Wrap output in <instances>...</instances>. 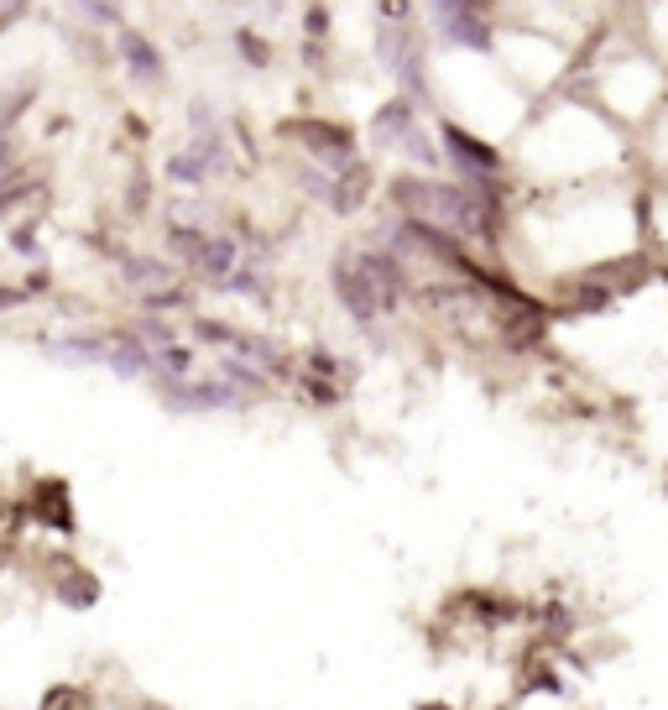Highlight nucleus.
Returning a JSON list of instances; mask_svg holds the SVG:
<instances>
[{"label": "nucleus", "instance_id": "nucleus-2", "mask_svg": "<svg viewBox=\"0 0 668 710\" xmlns=\"http://www.w3.org/2000/svg\"><path fill=\"white\" fill-rule=\"evenodd\" d=\"M334 288H340V299H345V309H351L361 324H372V319L387 314V303H382V293L372 288V278L361 272V262L355 257H345V262L334 267Z\"/></svg>", "mask_w": 668, "mask_h": 710}, {"label": "nucleus", "instance_id": "nucleus-4", "mask_svg": "<svg viewBox=\"0 0 668 710\" xmlns=\"http://www.w3.org/2000/svg\"><path fill=\"white\" fill-rule=\"evenodd\" d=\"M376 142H387V147H408L413 157H424V168H434V163H439V157L424 147V136H418V121H413V111L403 105V100L376 115Z\"/></svg>", "mask_w": 668, "mask_h": 710}, {"label": "nucleus", "instance_id": "nucleus-3", "mask_svg": "<svg viewBox=\"0 0 668 710\" xmlns=\"http://www.w3.org/2000/svg\"><path fill=\"white\" fill-rule=\"evenodd\" d=\"M445 147L455 152V157H460V173H465V178H470V188H476V194H486V188H491V178H497V173H501L497 152H491V147H481L476 136L455 132V126H449V132H445Z\"/></svg>", "mask_w": 668, "mask_h": 710}, {"label": "nucleus", "instance_id": "nucleus-5", "mask_svg": "<svg viewBox=\"0 0 668 710\" xmlns=\"http://www.w3.org/2000/svg\"><path fill=\"white\" fill-rule=\"evenodd\" d=\"M434 17L449 27V42H470V48H481V42H486V27L476 21V11H470V6H439Z\"/></svg>", "mask_w": 668, "mask_h": 710}, {"label": "nucleus", "instance_id": "nucleus-1", "mask_svg": "<svg viewBox=\"0 0 668 710\" xmlns=\"http://www.w3.org/2000/svg\"><path fill=\"white\" fill-rule=\"evenodd\" d=\"M408 209L424 215V225L434 230L439 225V236H470V241H491V199L476 194V188H455V184H403L397 188Z\"/></svg>", "mask_w": 668, "mask_h": 710}]
</instances>
